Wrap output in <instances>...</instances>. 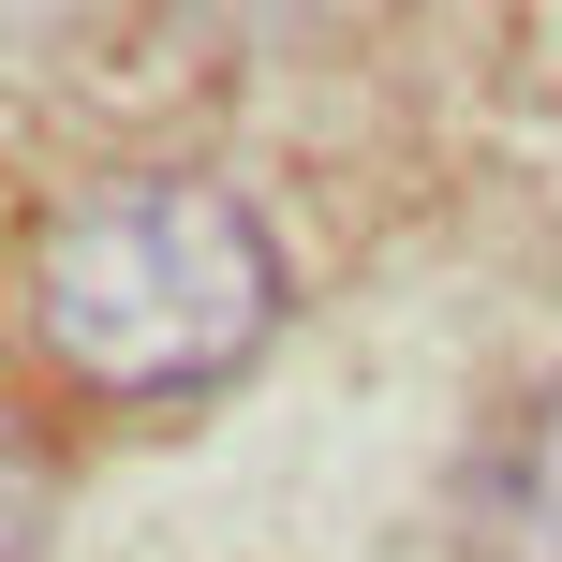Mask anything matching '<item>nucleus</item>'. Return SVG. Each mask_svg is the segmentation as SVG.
<instances>
[{
  "mask_svg": "<svg viewBox=\"0 0 562 562\" xmlns=\"http://www.w3.org/2000/svg\"><path fill=\"white\" fill-rule=\"evenodd\" d=\"M474 548H488V562H562V385L488 445V474H474Z\"/></svg>",
  "mask_w": 562,
  "mask_h": 562,
  "instance_id": "nucleus-2",
  "label": "nucleus"
},
{
  "mask_svg": "<svg viewBox=\"0 0 562 562\" xmlns=\"http://www.w3.org/2000/svg\"><path fill=\"white\" fill-rule=\"evenodd\" d=\"M30 356L104 415L252 370L296 311V267L223 178H104L30 223Z\"/></svg>",
  "mask_w": 562,
  "mask_h": 562,
  "instance_id": "nucleus-1",
  "label": "nucleus"
}]
</instances>
